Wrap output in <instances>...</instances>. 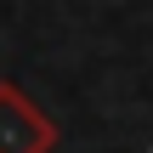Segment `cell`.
Returning <instances> with one entry per match:
<instances>
[{
	"label": "cell",
	"instance_id": "obj_1",
	"mask_svg": "<svg viewBox=\"0 0 153 153\" xmlns=\"http://www.w3.org/2000/svg\"><path fill=\"white\" fill-rule=\"evenodd\" d=\"M62 142L51 114L11 79H0V153H51Z\"/></svg>",
	"mask_w": 153,
	"mask_h": 153
}]
</instances>
